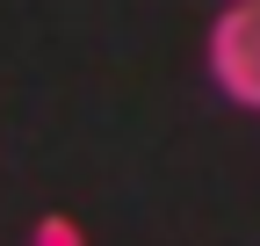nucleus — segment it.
Wrapping results in <instances>:
<instances>
[{"label": "nucleus", "instance_id": "nucleus-1", "mask_svg": "<svg viewBox=\"0 0 260 246\" xmlns=\"http://www.w3.org/2000/svg\"><path fill=\"white\" fill-rule=\"evenodd\" d=\"M203 58H210L217 95L260 116V0H224V15L210 22Z\"/></svg>", "mask_w": 260, "mask_h": 246}, {"label": "nucleus", "instance_id": "nucleus-2", "mask_svg": "<svg viewBox=\"0 0 260 246\" xmlns=\"http://www.w3.org/2000/svg\"><path fill=\"white\" fill-rule=\"evenodd\" d=\"M29 246H87V232L65 218V210H51V218H37V232H29Z\"/></svg>", "mask_w": 260, "mask_h": 246}]
</instances>
